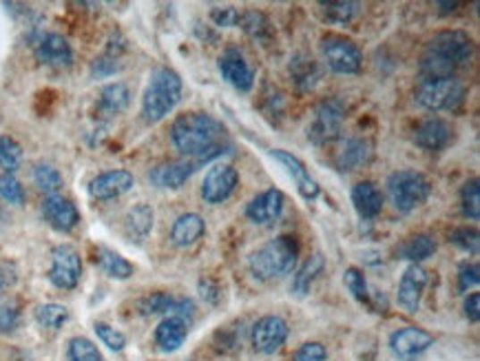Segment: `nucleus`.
<instances>
[{"label":"nucleus","instance_id":"1","mask_svg":"<svg viewBox=\"0 0 480 361\" xmlns=\"http://www.w3.org/2000/svg\"><path fill=\"white\" fill-rule=\"evenodd\" d=\"M171 140L186 160H195L199 166L204 162H211L213 157L228 154L226 149H231L223 145L226 140L223 124L204 111H189V113L177 115L171 127Z\"/></svg>","mask_w":480,"mask_h":361},{"label":"nucleus","instance_id":"2","mask_svg":"<svg viewBox=\"0 0 480 361\" xmlns=\"http://www.w3.org/2000/svg\"><path fill=\"white\" fill-rule=\"evenodd\" d=\"M181 78L173 69L157 67L153 69L148 85L142 96V118L148 124H156L164 120L181 100Z\"/></svg>","mask_w":480,"mask_h":361},{"label":"nucleus","instance_id":"3","mask_svg":"<svg viewBox=\"0 0 480 361\" xmlns=\"http://www.w3.org/2000/svg\"><path fill=\"white\" fill-rule=\"evenodd\" d=\"M297 259H299V242L291 235H279L248 257V268L255 280L270 281L291 273Z\"/></svg>","mask_w":480,"mask_h":361},{"label":"nucleus","instance_id":"4","mask_svg":"<svg viewBox=\"0 0 480 361\" xmlns=\"http://www.w3.org/2000/svg\"><path fill=\"white\" fill-rule=\"evenodd\" d=\"M388 187L390 202H392L396 211L409 213L421 205H425V200L432 193L430 180L425 178L418 171H396L385 182Z\"/></svg>","mask_w":480,"mask_h":361},{"label":"nucleus","instance_id":"5","mask_svg":"<svg viewBox=\"0 0 480 361\" xmlns=\"http://www.w3.org/2000/svg\"><path fill=\"white\" fill-rule=\"evenodd\" d=\"M417 103L427 111H451L465 100V85L459 78L421 80L417 87Z\"/></svg>","mask_w":480,"mask_h":361},{"label":"nucleus","instance_id":"6","mask_svg":"<svg viewBox=\"0 0 480 361\" xmlns=\"http://www.w3.org/2000/svg\"><path fill=\"white\" fill-rule=\"evenodd\" d=\"M321 52H324L325 63L334 73H358L363 64V55L358 45L346 36H325L321 40Z\"/></svg>","mask_w":480,"mask_h":361},{"label":"nucleus","instance_id":"7","mask_svg":"<svg viewBox=\"0 0 480 361\" xmlns=\"http://www.w3.org/2000/svg\"><path fill=\"white\" fill-rule=\"evenodd\" d=\"M425 52L445 60V63L451 64L454 69H459L472 60L474 43L465 31H441V34H436L434 38L430 40Z\"/></svg>","mask_w":480,"mask_h":361},{"label":"nucleus","instance_id":"8","mask_svg":"<svg viewBox=\"0 0 480 361\" xmlns=\"http://www.w3.org/2000/svg\"><path fill=\"white\" fill-rule=\"evenodd\" d=\"M82 277V259L80 253L69 244H60L51 253L49 281L60 290H73L80 284Z\"/></svg>","mask_w":480,"mask_h":361},{"label":"nucleus","instance_id":"9","mask_svg":"<svg viewBox=\"0 0 480 361\" xmlns=\"http://www.w3.org/2000/svg\"><path fill=\"white\" fill-rule=\"evenodd\" d=\"M343 118H346V105L339 98H328L316 106L315 113V124L310 127L307 136L312 138V142L316 145H325V142L337 140L339 133H341Z\"/></svg>","mask_w":480,"mask_h":361},{"label":"nucleus","instance_id":"10","mask_svg":"<svg viewBox=\"0 0 480 361\" xmlns=\"http://www.w3.org/2000/svg\"><path fill=\"white\" fill-rule=\"evenodd\" d=\"M240 184V173L231 164H215L208 169L202 182V197L208 205H222Z\"/></svg>","mask_w":480,"mask_h":361},{"label":"nucleus","instance_id":"11","mask_svg":"<svg viewBox=\"0 0 480 361\" xmlns=\"http://www.w3.org/2000/svg\"><path fill=\"white\" fill-rule=\"evenodd\" d=\"M288 340V323L279 315H265L253 326L250 341L253 348L262 355H274Z\"/></svg>","mask_w":480,"mask_h":361},{"label":"nucleus","instance_id":"12","mask_svg":"<svg viewBox=\"0 0 480 361\" xmlns=\"http://www.w3.org/2000/svg\"><path fill=\"white\" fill-rule=\"evenodd\" d=\"M430 346H434V337L417 326H405L390 337V348L403 361L418 359L425 350H430Z\"/></svg>","mask_w":480,"mask_h":361},{"label":"nucleus","instance_id":"13","mask_svg":"<svg viewBox=\"0 0 480 361\" xmlns=\"http://www.w3.org/2000/svg\"><path fill=\"white\" fill-rule=\"evenodd\" d=\"M427 281H430V273H427L421 264H409L399 281L400 308L408 310V313H412V315L418 313Z\"/></svg>","mask_w":480,"mask_h":361},{"label":"nucleus","instance_id":"14","mask_svg":"<svg viewBox=\"0 0 480 361\" xmlns=\"http://www.w3.org/2000/svg\"><path fill=\"white\" fill-rule=\"evenodd\" d=\"M135 187V178L129 171L115 169V171H105V173L96 175V178L88 182V196L93 200H115V197L124 196Z\"/></svg>","mask_w":480,"mask_h":361},{"label":"nucleus","instance_id":"15","mask_svg":"<svg viewBox=\"0 0 480 361\" xmlns=\"http://www.w3.org/2000/svg\"><path fill=\"white\" fill-rule=\"evenodd\" d=\"M219 71H222L223 80L231 87H235L237 91H244L246 94V91L253 89L255 73L240 49L228 47L226 52L219 55Z\"/></svg>","mask_w":480,"mask_h":361},{"label":"nucleus","instance_id":"16","mask_svg":"<svg viewBox=\"0 0 480 361\" xmlns=\"http://www.w3.org/2000/svg\"><path fill=\"white\" fill-rule=\"evenodd\" d=\"M43 217L49 222L51 229L60 231V233H72L80 222V211L72 200L55 193V196H46L43 200Z\"/></svg>","mask_w":480,"mask_h":361},{"label":"nucleus","instance_id":"17","mask_svg":"<svg viewBox=\"0 0 480 361\" xmlns=\"http://www.w3.org/2000/svg\"><path fill=\"white\" fill-rule=\"evenodd\" d=\"M199 169V164L195 160H175V162H164V164H157L156 169H151L148 180L156 184L157 189H181L189 182L190 175Z\"/></svg>","mask_w":480,"mask_h":361},{"label":"nucleus","instance_id":"18","mask_svg":"<svg viewBox=\"0 0 480 361\" xmlns=\"http://www.w3.org/2000/svg\"><path fill=\"white\" fill-rule=\"evenodd\" d=\"M139 313L142 315H177V317H190L195 304L186 298H173L171 293H151L148 298L139 299Z\"/></svg>","mask_w":480,"mask_h":361},{"label":"nucleus","instance_id":"19","mask_svg":"<svg viewBox=\"0 0 480 361\" xmlns=\"http://www.w3.org/2000/svg\"><path fill=\"white\" fill-rule=\"evenodd\" d=\"M283 205H286V197L279 189H268V191L259 193L257 197L248 202L246 206V215L255 224H270V222L277 220L282 215Z\"/></svg>","mask_w":480,"mask_h":361},{"label":"nucleus","instance_id":"20","mask_svg":"<svg viewBox=\"0 0 480 361\" xmlns=\"http://www.w3.org/2000/svg\"><path fill=\"white\" fill-rule=\"evenodd\" d=\"M36 58L49 67H69L73 63L72 45L60 34H45L36 45Z\"/></svg>","mask_w":480,"mask_h":361},{"label":"nucleus","instance_id":"21","mask_svg":"<svg viewBox=\"0 0 480 361\" xmlns=\"http://www.w3.org/2000/svg\"><path fill=\"white\" fill-rule=\"evenodd\" d=\"M454 138V131H451L450 124L441 118H427L423 120L417 127V133H414V140L421 149L427 151H442Z\"/></svg>","mask_w":480,"mask_h":361},{"label":"nucleus","instance_id":"22","mask_svg":"<svg viewBox=\"0 0 480 361\" xmlns=\"http://www.w3.org/2000/svg\"><path fill=\"white\" fill-rule=\"evenodd\" d=\"M270 154H273L274 160L282 162L283 169L291 173V178L295 180L297 189H299V193L306 197V200H315V197L319 196V184L312 180L310 171L306 169V164L299 160V157L282 149H274V151H270Z\"/></svg>","mask_w":480,"mask_h":361},{"label":"nucleus","instance_id":"23","mask_svg":"<svg viewBox=\"0 0 480 361\" xmlns=\"http://www.w3.org/2000/svg\"><path fill=\"white\" fill-rule=\"evenodd\" d=\"M189 337V319L169 315L156 328V344L162 353H175Z\"/></svg>","mask_w":480,"mask_h":361},{"label":"nucleus","instance_id":"24","mask_svg":"<svg viewBox=\"0 0 480 361\" xmlns=\"http://www.w3.org/2000/svg\"><path fill=\"white\" fill-rule=\"evenodd\" d=\"M370 145L361 138H348V140L339 142L337 151H334V166L339 171H357L358 166L366 164L370 160Z\"/></svg>","mask_w":480,"mask_h":361},{"label":"nucleus","instance_id":"25","mask_svg":"<svg viewBox=\"0 0 480 361\" xmlns=\"http://www.w3.org/2000/svg\"><path fill=\"white\" fill-rule=\"evenodd\" d=\"M204 233H206V222H204L202 215H198V213H181L173 222L171 239H173L175 247L184 248L198 242Z\"/></svg>","mask_w":480,"mask_h":361},{"label":"nucleus","instance_id":"26","mask_svg":"<svg viewBox=\"0 0 480 361\" xmlns=\"http://www.w3.org/2000/svg\"><path fill=\"white\" fill-rule=\"evenodd\" d=\"M352 205L363 220H372L383 211V193L375 182H358L352 189Z\"/></svg>","mask_w":480,"mask_h":361},{"label":"nucleus","instance_id":"27","mask_svg":"<svg viewBox=\"0 0 480 361\" xmlns=\"http://www.w3.org/2000/svg\"><path fill=\"white\" fill-rule=\"evenodd\" d=\"M129 105H131V89L124 82H111L100 91V98H97V111L105 118L120 115Z\"/></svg>","mask_w":480,"mask_h":361},{"label":"nucleus","instance_id":"28","mask_svg":"<svg viewBox=\"0 0 480 361\" xmlns=\"http://www.w3.org/2000/svg\"><path fill=\"white\" fill-rule=\"evenodd\" d=\"M96 264L114 280H129L133 275V264L124 259L120 253H115L109 247H96Z\"/></svg>","mask_w":480,"mask_h":361},{"label":"nucleus","instance_id":"29","mask_svg":"<svg viewBox=\"0 0 480 361\" xmlns=\"http://www.w3.org/2000/svg\"><path fill=\"white\" fill-rule=\"evenodd\" d=\"M124 226H127L129 238L135 239V242H142V239L148 238L153 229V208L144 202L135 205L131 211L127 213V220H124Z\"/></svg>","mask_w":480,"mask_h":361},{"label":"nucleus","instance_id":"30","mask_svg":"<svg viewBox=\"0 0 480 361\" xmlns=\"http://www.w3.org/2000/svg\"><path fill=\"white\" fill-rule=\"evenodd\" d=\"M436 253V239L427 233L412 235V238L405 239L399 248L400 259H408L412 264H421L423 259L432 257Z\"/></svg>","mask_w":480,"mask_h":361},{"label":"nucleus","instance_id":"31","mask_svg":"<svg viewBox=\"0 0 480 361\" xmlns=\"http://www.w3.org/2000/svg\"><path fill=\"white\" fill-rule=\"evenodd\" d=\"M325 262H324V256H312L310 259H306L304 266L297 271L295 280H292V290H295V295H306L310 293V286L312 281L316 280V277L321 275V271H324Z\"/></svg>","mask_w":480,"mask_h":361},{"label":"nucleus","instance_id":"32","mask_svg":"<svg viewBox=\"0 0 480 361\" xmlns=\"http://www.w3.org/2000/svg\"><path fill=\"white\" fill-rule=\"evenodd\" d=\"M34 182L46 196H55L63 189V175L55 166L40 162V164L34 166Z\"/></svg>","mask_w":480,"mask_h":361},{"label":"nucleus","instance_id":"33","mask_svg":"<svg viewBox=\"0 0 480 361\" xmlns=\"http://www.w3.org/2000/svg\"><path fill=\"white\" fill-rule=\"evenodd\" d=\"M22 164V147L13 138L0 136V169L3 173H13Z\"/></svg>","mask_w":480,"mask_h":361},{"label":"nucleus","instance_id":"34","mask_svg":"<svg viewBox=\"0 0 480 361\" xmlns=\"http://www.w3.org/2000/svg\"><path fill=\"white\" fill-rule=\"evenodd\" d=\"M67 361H105L100 350L87 337H73L67 344Z\"/></svg>","mask_w":480,"mask_h":361},{"label":"nucleus","instance_id":"35","mask_svg":"<svg viewBox=\"0 0 480 361\" xmlns=\"http://www.w3.org/2000/svg\"><path fill=\"white\" fill-rule=\"evenodd\" d=\"M36 319L43 328H49V331H58L67 323L69 319V310L63 304H45L36 310Z\"/></svg>","mask_w":480,"mask_h":361},{"label":"nucleus","instance_id":"36","mask_svg":"<svg viewBox=\"0 0 480 361\" xmlns=\"http://www.w3.org/2000/svg\"><path fill=\"white\" fill-rule=\"evenodd\" d=\"M321 9H324V16L328 22H334V25H348L358 12L357 3H321Z\"/></svg>","mask_w":480,"mask_h":361},{"label":"nucleus","instance_id":"37","mask_svg":"<svg viewBox=\"0 0 480 361\" xmlns=\"http://www.w3.org/2000/svg\"><path fill=\"white\" fill-rule=\"evenodd\" d=\"M291 73L297 80V85L304 87V89H310V87H315V82L319 80V69H316L315 60L297 58L295 63L291 64Z\"/></svg>","mask_w":480,"mask_h":361},{"label":"nucleus","instance_id":"38","mask_svg":"<svg viewBox=\"0 0 480 361\" xmlns=\"http://www.w3.org/2000/svg\"><path fill=\"white\" fill-rule=\"evenodd\" d=\"M240 25L253 38L262 40L265 34H270V22L262 12H244L240 16Z\"/></svg>","mask_w":480,"mask_h":361},{"label":"nucleus","instance_id":"39","mask_svg":"<svg viewBox=\"0 0 480 361\" xmlns=\"http://www.w3.org/2000/svg\"><path fill=\"white\" fill-rule=\"evenodd\" d=\"M0 197L9 205H25V189L13 178V173H0Z\"/></svg>","mask_w":480,"mask_h":361},{"label":"nucleus","instance_id":"40","mask_svg":"<svg viewBox=\"0 0 480 361\" xmlns=\"http://www.w3.org/2000/svg\"><path fill=\"white\" fill-rule=\"evenodd\" d=\"M460 205H463V213L467 217H472L474 222L480 217V187L478 180H472V182L465 184L460 189Z\"/></svg>","mask_w":480,"mask_h":361},{"label":"nucleus","instance_id":"41","mask_svg":"<svg viewBox=\"0 0 480 361\" xmlns=\"http://www.w3.org/2000/svg\"><path fill=\"white\" fill-rule=\"evenodd\" d=\"M93 331H96L97 340H100L106 348L114 350V353H120V350H124V346H127V337H124L118 328L109 326V323L97 322L96 326H93Z\"/></svg>","mask_w":480,"mask_h":361},{"label":"nucleus","instance_id":"42","mask_svg":"<svg viewBox=\"0 0 480 361\" xmlns=\"http://www.w3.org/2000/svg\"><path fill=\"white\" fill-rule=\"evenodd\" d=\"M343 281H346L348 290L358 299V302L370 304V289H367L366 275H363L358 268H354V266L348 268V271L343 273Z\"/></svg>","mask_w":480,"mask_h":361},{"label":"nucleus","instance_id":"43","mask_svg":"<svg viewBox=\"0 0 480 361\" xmlns=\"http://www.w3.org/2000/svg\"><path fill=\"white\" fill-rule=\"evenodd\" d=\"M450 239L459 248H463V251L472 253V256H476V253H478L480 238H478V231L476 229H469V226H465V229H456L454 233H451Z\"/></svg>","mask_w":480,"mask_h":361},{"label":"nucleus","instance_id":"44","mask_svg":"<svg viewBox=\"0 0 480 361\" xmlns=\"http://www.w3.org/2000/svg\"><path fill=\"white\" fill-rule=\"evenodd\" d=\"M480 281V271L476 262H465L459 268V290L467 293L469 289H476Z\"/></svg>","mask_w":480,"mask_h":361},{"label":"nucleus","instance_id":"45","mask_svg":"<svg viewBox=\"0 0 480 361\" xmlns=\"http://www.w3.org/2000/svg\"><path fill=\"white\" fill-rule=\"evenodd\" d=\"M118 71H120V63H118V55L115 54L100 55V58H97L96 63L91 64V73L96 78L114 76V73H118Z\"/></svg>","mask_w":480,"mask_h":361},{"label":"nucleus","instance_id":"46","mask_svg":"<svg viewBox=\"0 0 480 361\" xmlns=\"http://www.w3.org/2000/svg\"><path fill=\"white\" fill-rule=\"evenodd\" d=\"M325 357H328V353H325V346L321 341H307V344L299 346L292 361H325Z\"/></svg>","mask_w":480,"mask_h":361},{"label":"nucleus","instance_id":"47","mask_svg":"<svg viewBox=\"0 0 480 361\" xmlns=\"http://www.w3.org/2000/svg\"><path fill=\"white\" fill-rule=\"evenodd\" d=\"M21 322V313L13 304H0V332H13Z\"/></svg>","mask_w":480,"mask_h":361},{"label":"nucleus","instance_id":"48","mask_svg":"<svg viewBox=\"0 0 480 361\" xmlns=\"http://www.w3.org/2000/svg\"><path fill=\"white\" fill-rule=\"evenodd\" d=\"M240 16H241V13L237 12L235 7H223V9L215 7L211 12L213 22H215L217 27H235V25H240Z\"/></svg>","mask_w":480,"mask_h":361},{"label":"nucleus","instance_id":"49","mask_svg":"<svg viewBox=\"0 0 480 361\" xmlns=\"http://www.w3.org/2000/svg\"><path fill=\"white\" fill-rule=\"evenodd\" d=\"M18 281V268L12 262H0V298Z\"/></svg>","mask_w":480,"mask_h":361},{"label":"nucleus","instance_id":"50","mask_svg":"<svg viewBox=\"0 0 480 361\" xmlns=\"http://www.w3.org/2000/svg\"><path fill=\"white\" fill-rule=\"evenodd\" d=\"M465 315H467L469 322H478L480 319V295L472 293L465 299Z\"/></svg>","mask_w":480,"mask_h":361},{"label":"nucleus","instance_id":"51","mask_svg":"<svg viewBox=\"0 0 480 361\" xmlns=\"http://www.w3.org/2000/svg\"><path fill=\"white\" fill-rule=\"evenodd\" d=\"M199 293H202V298L208 299V302H217V286H213L211 280L199 281Z\"/></svg>","mask_w":480,"mask_h":361}]
</instances>
